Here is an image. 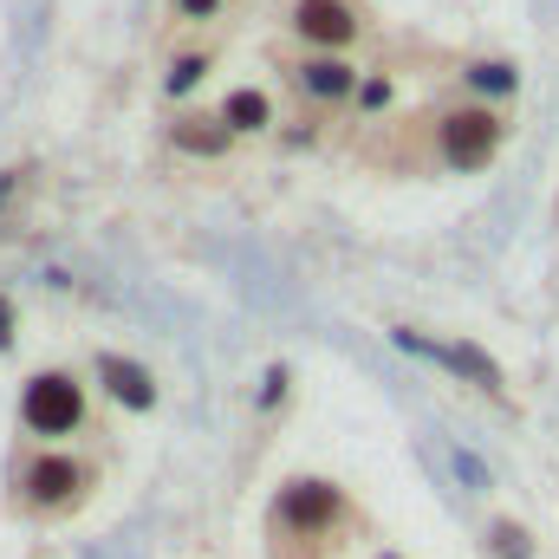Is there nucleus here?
Instances as JSON below:
<instances>
[{
    "label": "nucleus",
    "instance_id": "nucleus-16",
    "mask_svg": "<svg viewBox=\"0 0 559 559\" xmlns=\"http://www.w3.org/2000/svg\"><path fill=\"white\" fill-rule=\"evenodd\" d=\"M7 338H13V306L0 299V345H7Z\"/></svg>",
    "mask_w": 559,
    "mask_h": 559
},
{
    "label": "nucleus",
    "instance_id": "nucleus-12",
    "mask_svg": "<svg viewBox=\"0 0 559 559\" xmlns=\"http://www.w3.org/2000/svg\"><path fill=\"white\" fill-rule=\"evenodd\" d=\"M202 72H209V52H182V59L169 66V79H163V92H169V98H182V92H195V85H202Z\"/></svg>",
    "mask_w": 559,
    "mask_h": 559
},
{
    "label": "nucleus",
    "instance_id": "nucleus-10",
    "mask_svg": "<svg viewBox=\"0 0 559 559\" xmlns=\"http://www.w3.org/2000/svg\"><path fill=\"white\" fill-rule=\"evenodd\" d=\"M429 358H442L449 371H462V378H468V384H481V391H495V384H501L495 358H481L475 345H429Z\"/></svg>",
    "mask_w": 559,
    "mask_h": 559
},
{
    "label": "nucleus",
    "instance_id": "nucleus-4",
    "mask_svg": "<svg viewBox=\"0 0 559 559\" xmlns=\"http://www.w3.org/2000/svg\"><path fill=\"white\" fill-rule=\"evenodd\" d=\"M338 521H345V488L338 481L299 475L274 495V534H286V540H325Z\"/></svg>",
    "mask_w": 559,
    "mask_h": 559
},
{
    "label": "nucleus",
    "instance_id": "nucleus-13",
    "mask_svg": "<svg viewBox=\"0 0 559 559\" xmlns=\"http://www.w3.org/2000/svg\"><path fill=\"white\" fill-rule=\"evenodd\" d=\"M488 547H495L501 559H534V547H527V534H521L514 521H495V527H488Z\"/></svg>",
    "mask_w": 559,
    "mask_h": 559
},
{
    "label": "nucleus",
    "instance_id": "nucleus-6",
    "mask_svg": "<svg viewBox=\"0 0 559 559\" xmlns=\"http://www.w3.org/2000/svg\"><path fill=\"white\" fill-rule=\"evenodd\" d=\"M358 33H365V20L352 0H299L293 7V39L312 52H345Z\"/></svg>",
    "mask_w": 559,
    "mask_h": 559
},
{
    "label": "nucleus",
    "instance_id": "nucleus-11",
    "mask_svg": "<svg viewBox=\"0 0 559 559\" xmlns=\"http://www.w3.org/2000/svg\"><path fill=\"white\" fill-rule=\"evenodd\" d=\"M468 92L488 105V98H508L514 92V66L508 59H481V66H468Z\"/></svg>",
    "mask_w": 559,
    "mask_h": 559
},
{
    "label": "nucleus",
    "instance_id": "nucleus-15",
    "mask_svg": "<svg viewBox=\"0 0 559 559\" xmlns=\"http://www.w3.org/2000/svg\"><path fill=\"white\" fill-rule=\"evenodd\" d=\"M391 105V79L384 72H365V85H358V111H384Z\"/></svg>",
    "mask_w": 559,
    "mask_h": 559
},
{
    "label": "nucleus",
    "instance_id": "nucleus-5",
    "mask_svg": "<svg viewBox=\"0 0 559 559\" xmlns=\"http://www.w3.org/2000/svg\"><path fill=\"white\" fill-rule=\"evenodd\" d=\"M365 85V72L345 59V52H306L293 59V92L312 105V111H332V105H352Z\"/></svg>",
    "mask_w": 559,
    "mask_h": 559
},
{
    "label": "nucleus",
    "instance_id": "nucleus-3",
    "mask_svg": "<svg viewBox=\"0 0 559 559\" xmlns=\"http://www.w3.org/2000/svg\"><path fill=\"white\" fill-rule=\"evenodd\" d=\"M501 131H508V124H501L495 105H481V98L449 105V111L436 118V156H442L449 169H481V163H495Z\"/></svg>",
    "mask_w": 559,
    "mask_h": 559
},
{
    "label": "nucleus",
    "instance_id": "nucleus-7",
    "mask_svg": "<svg viewBox=\"0 0 559 559\" xmlns=\"http://www.w3.org/2000/svg\"><path fill=\"white\" fill-rule=\"evenodd\" d=\"M98 384H105V397L124 404V411H156V378L143 371L138 358H124V352H105V358H98Z\"/></svg>",
    "mask_w": 559,
    "mask_h": 559
},
{
    "label": "nucleus",
    "instance_id": "nucleus-14",
    "mask_svg": "<svg viewBox=\"0 0 559 559\" xmlns=\"http://www.w3.org/2000/svg\"><path fill=\"white\" fill-rule=\"evenodd\" d=\"M222 7H228V0H169V13H176L182 26H209Z\"/></svg>",
    "mask_w": 559,
    "mask_h": 559
},
{
    "label": "nucleus",
    "instance_id": "nucleus-2",
    "mask_svg": "<svg viewBox=\"0 0 559 559\" xmlns=\"http://www.w3.org/2000/svg\"><path fill=\"white\" fill-rule=\"evenodd\" d=\"M92 495V462H79L72 449H33L13 462V508L26 514H72Z\"/></svg>",
    "mask_w": 559,
    "mask_h": 559
},
{
    "label": "nucleus",
    "instance_id": "nucleus-8",
    "mask_svg": "<svg viewBox=\"0 0 559 559\" xmlns=\"http://www.w3.org/2000/svg\"><path fill=\"white\" fill-rule=\"evenodd\" d=\"M222 124H228L235 138H261V131L274 124V98H267V85H228V98H222Z\"/></svg>",
    "mask_w": 559,
    "mask_h": 559
},
{
    "label": "nucleus",
    "instance_id": "nucleus-17",
    "mask_svg": "<svg viewBox=\"0 0 559 559\" xmlns=\"http://www.w3.org/2000/svg\"><path fill=\"white\" fill-rule=\"evenodd\" d=\"M384 559H404V554H384Z\"/></svg>",
    "mask_w": 559,
    "mask_h": 559
},
{
    "label": "nucleus",
    "instance_id": "nucleus-1",
    "mask_svg": "<svg viewBox=\"0 0 559 559\" xmlns=\"http://www.w3.org/2000/svg\"><path fill=\"white\" fill-rule=\"evenodd\" d=\"M92 423V391L79 371L66 365H46L20 384V429L39 442V449H66L79 429Z\"/></svg>",
    "mask_w": 559,
    "mask_h": 559
},
{
    "label": "nucleus",
    "instance_id": "nucleus-9",
    "mask_svg": "<svg viewBox=\"0 0 559 559\" xmlns=\"http://www.w3.org/2000/svg\"><path fill=\"white\" fill-rule=\"evenodd\" d=\"M176 150H189V156H222V150H235V131L222 124V111H215V118H176Z\"/></svg>",
    "mask_w": 559,
    "mask_h": 559
}]
</instances>
